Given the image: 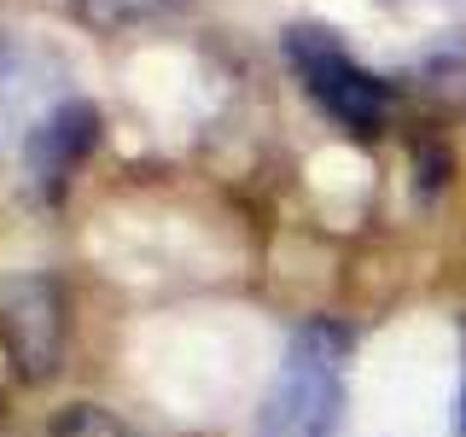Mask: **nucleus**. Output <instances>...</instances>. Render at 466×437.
<instances>
[{
	"label": "nucleus",
	"instance_id": "nucleus-1",
	"mask_svg": "<svg viewBox=\"0 0 466 437\" xmlns=\"http://www.w3.org/2000/svg\"><path fill=\"white\" fill-rule=\"evenodd\" d=\"M350 426V332L339 320H309L291 332L268 397L257 414V437H344Z\"/></svg>",
	"mask_w": 466,
	"mask_h": 437
},
{
	"label": "nucleus",
	"instance_id": "nucleus-2",
	"mask_svg": "<svg viewBox=\"0 0 466 437\" xmlns=\"http://www.w3.org/2000/svg\"><path fill=\"white\" fill-rule=\"evenodd\" d=\"M286 65L298 70L303 94L315 99V111H327L344 135L373 140L390 128V111H397V87L385 76H373L356 53L339 41V29L327 24H291L286 29Z\"/></svg>",
	"mask_w": 466,
	"mask_h": 437
},
{
	"label": "nucleus",
	"instance_id": "nucleus-3",
	"mask_svg": "<svg viewBox=\"0 0 466 437\" xmlns=\"http://www.w3.org/2000/svg\"><path fill=\"white\" fill-rule=\"evenodd\" d=\"M0 344L29 385H47L70 344V303L53 274H6L0 280Z\"/></svg>",
	"mask_w": 466,
	"mask_h": 437
},
{
	"label": "nucleus",
	"instance_id": "nucleus-4",
	"mask_svg": "<svg viewBox=\"0 0 466 437\" xmlns=\"http://www.w3.org/2000/svg\"><path fill=\"white\" fill-rule=\"evenodd\" d=\"M70 99L65 65L29 36L0 29V152H24V140Z\"/></svg>",
	"mask_w": 466,
	"mask_h": 437
},
{
	"label": "nucleus",
	"instance_id": "nucleus-5",
	"mask_svg": "<svg viewBox=\"0 0 466 437\" xmlns=\"http://www.w3.org/2000/svg\"><path fill=\"white\" fill-rule=\"evenodd\" d=\"M99 146V111L87 106V99L70 94L65 106H58L47 123L35 128V135L24 140V169H29V187H35L41 198H58L70 187V175L87 164V152Z\"/></svg>",
	"mask_w": 466,
	"mask_h": 437
},
{
	"label": "nucleus",
	"instance_id": "nucleus-6",
	"mask_svg": "<svg viewBox=\"0 0 466 437\" xmlns=\"http://www.w3.org/2000/svg\"><path fill=\"white\" fill-rule=\"evenodd\" d=\"M70 6H76V18L94 24V29H140V24L169 18V12L187 6V0H70Z\"/></svg>",
	"mask_w": 466,
	"mask_h": 437
},
{
	"label": "nucleus",
	"instance_id": "nucleus-7",
	"mask_svg": "<svg viewBox=\"0 0 466 437\" xmlns=\"http://www.w3.org/2000/svg\"><path fill=\"white\" fill-rule=\"evenodd\" d=\"M53 437H146L140 426H128L116 408L106 402H70L65 414L53 420Z\"/></svg>",
	"mask_w": 466,
	"mask_h": 437
},
{
	"label": "nucleus",
	"instance_id": "nucleus-8",
	"mask_svg": "<svg viewBox=\"0 0 466 437\" xmlns=\"http://www.w3.org/2000/svg\"><path fill=\"white\" fill-rule=\"evenodd\" d=\"M461 437H466V379H461Z\"/></svg>",
	"mask_w": 466,
	"mask_h": 437
}]
</instances>
